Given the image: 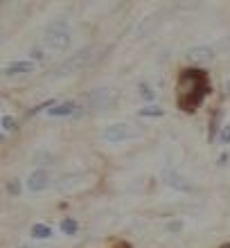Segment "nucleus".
<instances>
[{
    "mask_svg": "<svg viewBox=\"0 0 230 248\" xmlns=\"http://www.w3.org/2000/svg\"><path fill=\"white\" fill-rule=\"evenodd\" d=\"M210 95V77L203 68H185L176 81V106L185 113H194Z\"/></svg>",
    "mask_w": 230,
    "mask_h": 248,
    "instance_id": "1",
    "label": "nucleus"
},
{
    "mask_svg": "<svg viewBox=\"0 0 230 248\" xmlns=\"http://www.w3.org/2000/svg\"><path fill=\"white\" fill-rule=\"evenodd\" d=\"M140 95H142L145 99H152L153 97V93H152V88H149V86H140Z\"/></svg>",
    "mask_w": 230,
    "mask_h": 248,
    "instance_id": "14",
    "label": "nucleus"
},
{
    "mask_svg": "<svg viewBox=\"0 0 230 248\" xmlns=\"http://www.w3.org/2000/svg\"><path fill=\"white\" fill-rule=\"evenodd\" d=\"M0 126H2V133H9V131H14L16 129V120L12 118V115H2V118H0Z\"/></svg>",
    "mask_w": 230,
    "mask_h": 248,
    "instance_id": "12",
    "label": "nucleus"
},
{
    "mask_svg": "<svg viewBox=\"0 0 230 248\" xmlns=\"http://www.w3.org/2000/svg\"><path fill=\"white\" fill-rule=\"evenodd\" d=\"M50 235H52V230H50V226H46V223L32 226V237H36V239H47Z\"/></svg>",
    "mask_w": 230,
    "mask_h": 248,
    "instance_id": "9",
    "label": "nucleus"
},
{
    "mask_svg": "<svg viewBox=\"0 0 230 248\" xmlns=\"http://www.w3.org/2000/svg\"><path fill=\"white\" fill-rule=\"evenodd\" d=\"M219 142L230 144V124H224V129H221V133H219Z\"/></svg>",
    "mask_w": 230,
    "mask_h": 248,
    "instance_id": "13",
    "label": "nucleus"
},
{
    "mask_svg": "<svg viewBox=\"0 0 230 248\" xmlns=\"http://www.w3.org/2000/svg\"><path fill=\"white\" fill-rule=\"evenodd\" d=\"M52 185V176L47 174L46 170H36L27 176V189L30 192H43Z\"/></svg>",
    "mask_w": 230,
    "mask_h": 248,
    "instance_id": "4",
    "label": "nucleus"
},
{
    "mask_svg": "<svg viewBox=\"0 0 230 248\" xmlns=\"http://www.w3.org/2000/svg\"><path fill=\"white\" fill-rule=\"evenodd\" d=\"M79 111V106L75 102H61V104H52L47 108V115L50 118H70Z\"/></svg>",
    "mask_w": 230,
    "mask_h": 248,
    "instance_id": "6",
    "label": "nucleus"
},
{
    "mask_svg": "<svg viewBox=\"0 0 230 248\" xmlns=\"http://www.w3.org/2000/svg\"><path fill=\"white\" fill-rule=\"evenodd\" d=\"M115 248H131V246H129V244H118Z\"/></svg>",
    "mask_w": 230,
    "mask_h": 248,
    "instance_id": "15",
    "label": "nucleus"
},
{
    "mask_svg": "<svg viewBox=\"0 0 230 248\" xmlns=\"http://www.w3.org/2000/svg\"><path fill=\"white\" fill-rule=\"evenodd\" d=\"M185 61H190V63H208V61L215 59V50L208 46H197V47H190V50H185Z\"/></svg>",
    "mask_w": 230,
    "mask_h": 248,
    "instance_id": "5",
    "label": "nucleus"
},
{
    "mask_svg": "<svg viewBox=\"0 0 230 248\" xmlns=\"http://www.w3.org/2000/svg\"><path fill=\"white\" fill-rule=\"evenodd\" d=\"M131 136V124L118 122V124H108L104 131H102V140L106 142H122Z\"/></svg>",
    "mask_w": 230,
    "mask_h": 248,
    "instance_id": "3",
    "label": "nucleus"
},
{
    "mask_svg": "<svg viewBox=\"0 0 230 248\" xmlns=\"http://www.w3.org/2000/svg\"><path fill=\"white\" fill-rule=\"evenodd\" d=\"M46 46L50 47V50H57V52H63V50H68V46H70V27L63 23V20H59V23H52V25L46 30Z\"/></svg>",
    "mask_w": 230,
    "mask_h": 248,
    "instance_id": "2",
    "label": "nucleus"
},
{
    "mask_svg": "<svg viewBox=\"0 0 230 248\" xmlns=\"http://www.w3.org/2000/svg\"><path fill=\"white\" fill-rule=\"evenodd\" d=\"M61 230H63L66 235H75V232L79 230V223L75 221V219H70V217H68V219H63V221H61Z\"/></svg>",
    "mask_w": 230,
    "mask_h": 248,
    "instance_id": "11",
    "label": "nucleus"
},
{
    "mask_svg": "<svg viewBox=\"0 0 230 248\" xmlns=\"http://www.w3.org/2000/svg\"><path fill=\"white\" fill-rule=\"evenodd\" d=\"M34 70V61H14V63L5 65L2 75L5 77H14V75H25V72Z\"/></svg>",
    "mask_w": 230,
    "mask_h": 248,
    "instance_id": "7",
    "label": "nucleus"
},
{
    "mask_svg": "<svg viewBox=\"0 0 230 248\" xmlns=\"http://www.w3.org/2000/svg\"><path fill=\"white\" fill-rule=\"evenodd\" d=\"M228 91H230V81H228Z\"/></svg>",
    "mask_w": 230,
    "mask_h": 248,
    "instance_id": "17",
    "label": "nucleus"
},
{
    "mask_svg": "<svg viewBox=\"0 0 230 248\" xmlns=\"http://www.w3.org/2000/svg\"><path fill=\"white\" fill-rule=\"evenodd\" d=\"M163 108L160 106H145V108H140V115L142 118H163Z\"/></svg>",
    "mask_w": 230,
    "mask_h": 248,
    "instance_id": "10",
    "label": "nucleus"
},
{
    "mask_svg": "<svg viewBox=\"0 0 230 248\" xmlns=\"http://www.w3.org/2000/svg\"><path fill=\"white\" fill-rule=\"evenodd\" d=\"M221 248H230V244H224V246H221Z\"/></svg>",
    "mask_w": 230,
    "mask_h": 248,
    "instance_id": "16",
    "label": "nucleus"
},
{
    "mask_svg": "<svg viewBox=\"0 0 230 248\" xmlns=\"http://www.w3.org/2000/svg\"><path fill=\"white\" fill-rule=\"evenodd\" d=\"M163 181L167 185H171L174 189H183V192H190V189H192V185L187 183L183 176H178L176 171H169V170L163 171Z\"/></svg>",
    "mask_w": 230,
    "mask_h": 248,
    "instance_id": "8",
    "label": "nucleus"
}]
</instances>
